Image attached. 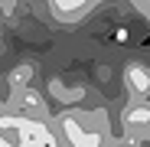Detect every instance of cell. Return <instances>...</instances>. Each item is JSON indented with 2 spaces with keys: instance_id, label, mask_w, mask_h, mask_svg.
<instances>
[{
  "instance_id": "2",
  "label": "cell",
  "mask_w": 150,
  "mask_h": 147,
  "mask_svg": "<svg viewBox=\"0 0 150 147\" xmlns=\"http://www.w3.org/2000/svg\"><path fill=\"white\" fill-rule=\"evenodd\" d=\"M59 128H62V134L69 137V144H72V147H79V141L85 137V128L79 124V118H69V114H65V118L59 121Z\"/></svg>"
},
{
  "instance_id": "4",
  "label": "cell",
  "mask_w": 150,
  "mask_h": 147,
  "mask_svg": "<svg viewBox=\"0 0 150 147\" xmlns=\"http://www.w3.org/2000/svg\"><path fill=\"white\" fill-rule=\"evenodd\" d=\"M59 13H75L79 7H85V0H52Z\"/></svg>"
},
{
  "instance_id": "3",
  "label": "cell",
  "mask_w": 150,
  "mask_h": 147,
  "mask_svg": "<svg viewBox=\"0 0 150 147\" xmlns=\"http://www.w3.org/2000/svg\"><path fill=\"white\" fill-rule=\"evenodd\" d=\"M127 124L137 128V124H150V105H137L127 111Z\"/></svg>"
},
{
  "instance_id": "1",
  "label": "cell",
  "mask_w": 150,
  "mask_h": 147,
  "mask_svg": "<svg viewBox=\"0 0 150 147\" xmlns=\"http://www.w3.org/2000/svg\"><path fill=\"white\" fill-rule=\"evenodd\" d=\"M124 82H127V88H131L134 95H147V92H150V72L134 62V65L124 69Z\"/></svg>"
}]
</instances>
